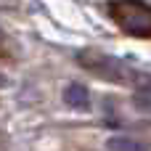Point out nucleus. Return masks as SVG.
Returning <instances> with one entry per match:
<instances>
[{"mask_svg": "<svg viewBox=\"0 0 151 151\" xmlns=\"http://www.w3.org/2000/svg\"><path fill=\"white\" fill-rule=\"evenodd\" d=\"M106 149L109 151H151L149 143L138 141V138H125V135H114L106 141Z\"/></svg>", "mask_w": 151, "mask_h": 151, "instance_id": "obj_4", "label": "nucleus"}, {"mask_svg": "<svg viewBox=\"0 0 151 151\" xmlns=\"http://www.w3.org/2000/svg\"><path fill=\"white\" fill-rule=\"evenodd\" d=\"M64 101H66L72 109H80V111H88V109H90V93H88V88L80 85V82H72V85L64 88Z\"/></svg>", "mask_w": 151, "mask_h": 151, "instance_id": "obj_3", "label": "nucleus"}, {"mask_svg": "<svg viewBox=\"0 0 151 151\" xmlns=\"http://www.w3.org/2000/svg\"><path fill=\"white\" fill-rule=\"evenodd\" d=\"M77 61L90 69V72H98L104 80H111V82H141L143 74H135L133 69H127L122 61L106 56V53H80Z\"/></svg>", "mask_w": 151, "mask_h": 151, "instance_id": "obj_2", "label": "nucleus"}, {"mask_svg": "<svg viewBox=\"0 0 151 151\" xmlns=\"http://www.w3.org/2000/svg\"><path fill=\"white\" fill-rule=\"evenodd\" d=\"M109 16L130 37L151 40V5L143 0H111Z\"/></svg>", "mask_w": 151, "mask_h": 151, "instance_id": "obj_1", "label": "nucleus"}]
</instances>
